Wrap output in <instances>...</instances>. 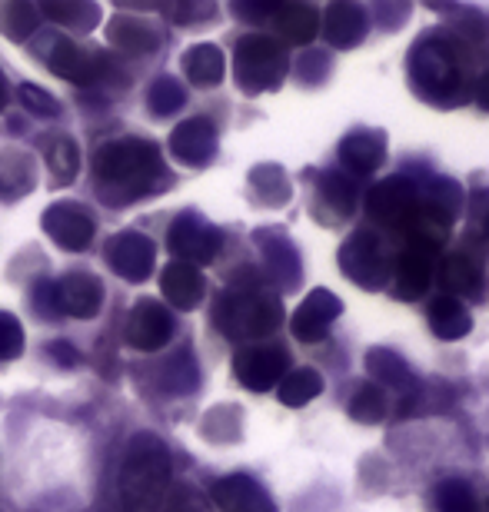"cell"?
Here are the masks:
<instances>
[{"mask_svg": "<svg viewBox=\"0 0 489 512\" xmlns=\"http://www.w3.org/2000/svg\"><path fill=\"white\" fill-rule=\"evenodd\" d=\"M323 389V380L313 370H297V373H290V376H283V383H280V399L287 406H303V403H310L313 396H317Z\"/></svg>", "mask_w": 489, "mask_h": 512, "instance_id": "29", "label": "cell"}, {"mask_svg": "<svg viewBox=\"0 0 489 512\" xmlns=\"http://www.w3.org/2000/svg\"><path fill=\"white\" fill-rule=\"evenodd\" d=\"M160 290H163V300L170 306H177V310H193V306H200L203 293H207V280H203V273L197 266L177 260L163 270Z\"/></svg>", "mask_w": 489, "mask_h": 512, "instance_id": "15", "label": "cell"}, {"mask_svg": "<svg viewBox=\"0 0 489 512\" xmlns=\"http://www.w3.org/2000/svg\"><path fill=\"white\" fill-rule=\"evenodd\" d=\"M433 266H436V253L406 247L400 263H396V290H400V296H410V300L413 296H423L433 280Z\"/></svg>", "mask_w": 489, "mask_h": 512, "instance_id": "20", "label": "cell"}, {"mask_svg": "<svg viewBox=\"0 0 489 512\" xmlns=\"http://www.w3.org/2000/svg\"><path fill=\"white\" fill-rule=\"evenodd\" d=\"M24 346V333H20V323L14 316L0 313V360H14Z\"/></svg>", "mask_w": 489, "mask_h": 512, "instance_id": "37", "label": "cell"}, {"mask_svg": "<svg viewBox=\"0 0 489 512\" xmlns=\"http://www.w3.org/2000/svg\"><path fill=\"white\" fill-rule=\"evenodd\" d=\"M340 313V300H333L326 290H313L310 300L300 306L297 316H293V336L303 343H313V340H323L330 323L336 320Z\"/></svg>", "mask_w": 489, "mask_h": 512, "instance_id": "17", "label": "cell"}, {"mask_svg": "<svg viewBox=\"0 0 489 512\" xmlns=\"http://www.w3.org/2000/svg\"><path fill=\"white\" fill-rule=\"evenodd\" d=\"M440 509L443 512H476L473 493L463 483H446L440 489Z\"/></svg>", "mask_w": 489, "mask_h": 512, "instance_id": "38", "label": "cell"}, {"mask_svg": "<svg viewBox=\"0 0 489 512\" xmlns=\"http://www.w3.org/2000/svg\"><path fill=\"white\" fill-rule=\"evenodd\" d=\"M413 80L426 97H450L460 84V60L440 40H426L420 50H413Z\"/></svg>", "mask_w": 489, "mask_h": 512, "instance_id": "5", "label": "cell"}, {"mask_svg": "<svg viewBox=\"0 0 489 512\" xmlns=\"http://www.w3.org/2000/svg\"><path fill=\"white\" fill-rule=\"evenodd\" d=\"M233 70H237V84L247 94H263V90L280 87L283 74H287V54L273 37L250 34L237 44V57H233Z\"/></svg>", "mask_w": 489, "mask_h": 512, "instance_id": "4", "label": "cell"}, {"mask_svg": "<svg viewBox=\"0 0 489 512\" xmlns=\"http://www.w3.org/2000/svg\"><path fill=\"white\" fill-rule=\"evenodd\" d=\"M366 34V17L353 4H333L326 10V37L336 47H353Z\"/></svg>", "mask_w": 489, "mask_h": 512, "instance_id": "23", "label": "cell"}, {"mask_svg": "<svg viewBox=\"0 0 489 512\" xmlns=\"http://www.w3.org/2000/svg\"><path fill=\"white\" fill-rule=\"evenodd\" d=\"M430 323H433V333L443 336V340H460V336L470 330L473 320H470V313H466V306L460 300H453V296H440L430 310Z\"/></svg>", "mask_w": 489, "mask_h": 512, "instance_id": "27", "label": "cell"}, {"mask_svg": "<svg viewBox=\"0 0 489 512\" xmlns=\"http://www.w3.org/2000/svg\"><path fill=\"white\" fill-rule=\"evenodd\" d=\"M370 373H376L380 380H386L390 386H410L413 383V376L403 366L400 356H393V353H386V350L370 353Z\"/></svg>", "mask_w": 489, "mask_h": 512, "instance_id": "33", "label": "cell"}, {"mask_svg": "<svg viewBox=\"0 0 489 512\" xmlns=\"http://www.w3.org/2000/svg\"><path fill=\"white\" fill-rule=\"evenodd\" d=\"M107 40L124 54H150L160 44V34L144 20L134 17H114L107 24Z\"/></svg>", "mask_w": 489, "mask_h": 512, "instance_id": "22", "label": "cell"}, {"mask_svg": "<svg viewBox=\"0 0 489 512\" xmlns=\"http://www.w3.org/2000/svg\"><path fill=\"white\" fill-rule=\"evenodd\" d=\"M183 104V90L173 84L170 77H160L154 90H150V107H154V114H173Z\"/></svg>", "mask_w": 489, "mask_h": 512, "instance_id": "36", "label": "cell"}, {"mask_svg": "<svg viewBox=\"0 0 489 512\" xmlns=\"http://www.w3.org/2000/svg\"><path fill=\"white\" fill-rule=\"evenodd\" d=\"M37 27V7L30 4H7L4 10H0V30L10 37V40H27L30 34H34Z\"/></svg>", "mask_w": 489, "mask_h": 512, "instance_id": "31", "label": "cell"}, {"mask_svg": "<svg viewBox=\"0 0 489 512\" xmlns=\"http://www.w3.org/2000/svg\"><path fill=\"white\" fill-rule=\"evenodd\" d=\"M483 512H489V499H486V506H483Z\"/></svg>", "mask_w": 489, "mask_h": 512, "instance_id": "43", "label": "cell"}, {"mask_svg": "<svg viewBox=\"0 0 489 512\" xmlns=\"http://www.w3.org/2000/svg\"><path fill=\"white\" fill-rule=\"evenodd\" d=\"M173 336V316L170 310H163V303L157 300H140L130 310L127 320V343L140 353H154L160 350Z\"/></svg>", "mask_w": 489, "mask_h": 512, "instance_id": "10", "label": "cell"}, {"mask_svg": "<svg viewBox=\"0 0 489 512\" xmlns=\"http://www.w3.org/2000/svg\"><path fill=\"white\" fill-rule=\"evenodd\" d=\"M476 100H480V104H483V107L489 110V74H486V77L480 80V90H476Z\"/></svg>", "mask_w": 489, "mask_h": 512, "instance_id": "41", "label": "cell"}, {"mask_svg": "<svg viewBox=\"0 0 489 512\" xmlns=\"http://www.w3.org/2000/svg\"><path fill=\"white\" fill-rule=\"evenodd\" d=\"M273 27L283 40L290 44H310L317 37V27H320V14L307 4H283L273 10Z\"/></svg>", "mask_w": 489, "mask_h": 512, "instance_id": "21", "label": "cell"}, {"mask_svg": "<svg viewBox=\"0 0 489 512\" xmlns=\"http://www.w3.org/2000/svg\"><path fill=\"white\" fill-rule=\"evenodd\" d=\"M4 97H7V94H4V80H0V107H4Z\"/></svg>", "mask_w": 489, "mask_h": 512, "instance_id": "42", "label": "cell"}, {"mask_svg": "<svg viewBox=\"0 0 489 512\" xmlns=\"http://www.w3.org/2000/svg\"><path fill=\"white\" fill-rule=\"evenodd\" d=\"M44 230L60 250H70V253L87 250L90 240H94V220H90V213L74 200L54 203V207L44 213Z\"/></svg>", "mask_w": 489, "mask_h": 512, "instance_id": "8", "label": "cell"}, {"mask_svg": "<svg viewBox=\"0 0 489 512\" xmlns=\"http://www.w3.org/2000/svg\"><path fill=\"white\" fill-rule=\"evenodd\" d=\"M366 207H370L373 220L380 223H390L396 230H406L416 217V210H420V197H416V187L406 180H383L376 183L370 190V197H366Z\"/></svg>", "mask_w": 489, "mask_h": 512, "instance_id": "6", "label": "cell"}, {"mask_svg": "<svg viewBox=\"0 0 489 512\" xmlns=\"http://www.w3.org/2000/svg\"><path fill=\"white\" fill-rule=\"evenodd\" d=\"M40 14H47L50 20H57V24H64V27L90 30V24H97L100 10L94 4H64V0H57V4L40 7Z\"/></svg>", "mask_w": 489, "mask_h": 512, "instance_id": "30", "label": "cell"}, {"mask_svg": "<svg viewBox=\"0 0 489 512\" xmlns=\"http://www.w3.org/2000/svg\"><path fill=\"white\" fill-rule=\"evenodd\" d=\"M343 163L356 173H370L383 160V137L380 133H353L340 150Z\"/></svg>", "mask_w": 489, "mask_h": 512, "instance_id": "25", "label": "cell"}, {"mask_svg": "<svg viewBox=\"0 0 489 512\" xmlns=\"http://www.w3.org/2000/svg\"><path fill=\"white\" fill-rule=\"evenodd\" d=\"M386 409H390V403H386L383 389L380 386H363V389H356L350 413H353V419H360V423H380V419L386 416Z\"/></svg>", "mask_w": 489, "mask_h": 512, "instance_id": "32", "label": "cell"}, {"mask_svg": "<svg viewBox=\"0 0 489 512\" xmlns=\"http://www.w3.org/2000/svg\"><path fill=\"white\" fill-rule=\"evenodd\" d=\"M94 170L107 200H130L163 177V160L147 140H114L97 150Z\"/></svg>", "mask_w": 489, "mask_h": 512, "instance_id": "2", "label": "cell"}, {"mask_svg": "<svg viewBox=\"0 0 489 512\" xmlns=\"http://www.w3.org/2000/svg\"><path fill=\"white\" fill-rule=\"evenodd\" d=\"M210 503L217 506V512H273L270 499L263 496V489L247 476L220 479V483L213 486Z\"/></svg>", "mask_w": 489, "mask_h": 512, "instance_id": "16", "label": "cell"}, {"mask_svg": "<svg viewBox=\"0 0 489 512\" xmlns=\"http://www.w3.org/2000/svg\"><path fill=\"white\" fill-rule=\"evenodd\" d=\"M287 363H290L287 350L260 343V346H243V350L237 353V363H233V370H237V380L243 386L263 393V389L277 386L283 376H287Z\"/></svg>", "mask_w": 489, "mask_h": 512, "instance_id": "7", "label": "cell"}, {"mask_svg": "<svg viewBox=\"0 0 489 512\" xmlns=\"http://www.w3.org/2000/svg\"><path fill=\"white\" fill-rule=\"evenodd\" d=\"M20 100L27 104V110L34 117H54L57 114V100L47 94V90H40V87H20Z\"/></svg>", "mask_w": 489, "mask_h": 512, "instance_id": "39", "label": "cell"}, {"mask_svg": "<svg viewBox=\"0 0 489 512\" xmlns=\"http://www.w3.org/2000/svg\"><path fill=\"white\" fill-rule=\"evenodd\" d=\"M120 506L124 512H160L170 496V453L157 436L140 433L130 439L120 466Z\"/></svg>", "mask_w": 489, "mask_h": 512, "instance_id": "1", "label": "cell"}, {"mask_svg": "<svg viewBox=\"0 0 489 512\" xmlns=\"http://www.w3.org/2000/svg\"><path fill=\"white\" fill-rule=\"evenodd\" d=\"M30 187H34V163L17 150L0 153V197L17 200V197H24Z\"/></svg>", "mask_w": 489, "mask_h": 512, "instance_id": "24", "label": "cell"}, {"mask_svg": "<svg viewBox=\"0 0 489 512\" xmlns=\"http://www.w3.org/2000/svg\"><path fill=\"white\" fill-rule=\"evenodd\" d=\"M320 190H323V200L336 210V217H346V213L353 210L356 190H353V183L346 180V177H336V173H330V177H323Z\"/></svg>", "mask_w": 489, "mask_h": 512, "instance_id": "34", "label": "cell"}, {"mask_svg": "<svg viewBox=\"0 0 489 512\" xmlns=\"http://www.w3.org/2000/svg\"><path fill=\"white\" fill-rule=\"evenodd\" d=\"M480 227H483L486 240H489V193H483V197H480Z\"/></svg>", "mask_w": 489, "mask_h": 512, "instance_id": "40", "label": "cell"}, {"mask_svg": "<svg viewBox=\"0 0 489 512\" xmlns=\"http://www.w3.org/2000/svg\"><path fill=\"white\" fill-rule=\"evenodd\" d=\"M47 167H50V177L57 183H70L77 177L80 170V150L74 140L67 137H57L54 143L47 147Z\"/></svg>", "mask_w": 489, "mask_h": 512, "instance_id": "28", "label": "cell"}, {"mask_svg": "<svg viewBox=\"0 0 489 512\" xmlns=\"http://www.w3.org/2000/svg\"><path fill=\"white\" fill-rule=\"evenodd\" d=\"M183 70H187L190 84L197 87H213L220 84V74H223V54L213 44H200L187 50V57H183Z\"/></svg>", "mask_w": 489, "mask_h": 512, "instance_id": "26", "label": "cell"}, {"mask_svg": "<svg viewBox=\"0 0 489 512\" xmlns=\"http://www.w3.org/2000/svg\"><path fill=\"white\" fill-rule=\"evenodd\" d=\"M440 283H443L446 296H453V300H460V296H476L483 290V270L476 266L473 256L453 253V256H446L440 266Z\"/></svg>", "mask_w": 489, "mask_h": 512, "instance_id": "19", "label": "cell"}, {"mask_svg": "<svg viewBox=\"0 0 489 512\" xmlns=\"http://www.w3.org/2000/svg\"><path fill=\"white\" fill-rule=\"evenodd\" d=\"M54 300H57V313L90 320V316H97L100 303H104V286L90 273H70L60 283H54Z\"/></svg>", "mask_w": 489, "mask_h": 512, "instance_id": "12", "label": "cell"}, {"mask_svg": "<svg viewBox=\"0 0 489 512\" xmlns=\"http://www.w3.org/2000/svg\"><path fill=\"white\" fill-rule=\"evenodd\" d=\"M213 147H217V133H213L210 120H187L170 137V150L187 163H203Z\"/></svg>", "mask_w": 489, "mask_h": 512, "instance_id": "18", "label": "cell"}, {"mask_svg": "<svg viewBox=\"0 0 489 512\" xmlns=\"http://www.w3.org/2000/svg\"><path fill=\"white\" fill-rule=\"evenodd\" d=\"M356 263L363 266V270L353 276L356 283L380 286L383 276H390V260H386L383 243L376 240L373 233H356V237L343 247V270L350 273Z\"/></svg>", "mask_w": 489, "mask_h": 512, "instance_id": "14", "label": "cell"}, {"mask_svg": "<svg viewBox=\"0 0 489 512\" xmlns=\"http://www.w3.org/2000/svg\"><path fill=\"white\" fill-rule=\"evenodd\" d=\"M167 247L173 256H180V263H190V266H203L210 263L213 256L220 250V233L207 227L200 217H183L170 227V237H167Z\"/></svg>", "mask_w": 489, "mask_h": 512, "instance_id": "9", "label": "cell"}, {"mask_svg": "<svg viewBox=\"0 0 489 512\" xmlns=\"http://www.w3.org/2000/svg\"><path fill=\"white\" fill-rule=\"evenodd\" d=\"M217 326L233 340H260L270 336L283 320V310L267 286L260 283H240L233 290L223 293V300L217 306Z\"/></svg>", "mask_w": 489, "mask_h": 512, "instance_id": "3", "label": "cell"}, {"mask_svg": "<svg viewBox=\"0 0 489 512\" xmlns=\"http://www.w3.org/2000/svg\"><path fill=\"white\" fill-rule=\"evenodd\" d=\"M154 243L147 237H140V233H120V237L107 247V260L110 266L124 276V280H147L150 270H154Z\"/></svg>", "mask_w": 489, "mask_h": 512, "instance_id": "13", "label": "cell"}, {"mask_svg": "<svg viewBox=\"0 0 489 512\" xmlns=\"http://www.w3.org/2000/svg\"><path fill=\"white\" fill-rule=\"evenodd\" d=\"M50 70H54L57 77L70 80V84L90 87L107 77V60L94 54V50H80L77 44H70V40H57V44L50 47Z\"/></svg>", "mask_w": 489, "mask_h": 512, "instance_id": "11", "label": "cell"}, {"mask_svg": "<svg viewBox=\"0 0 489 512\" xmlns=\"http://www.w3.org/2000/svg\"><path fill=\"white\" fill-rule=\"evenodd\" d=\"M163 512H217V506L210 503L200 489L193 486H177L163 503Z\"/></svg>", "mask_w": 489, "mask_h": 512, "instance_id": "35", "label": "cell"}]
</instances>
